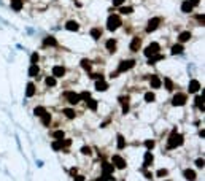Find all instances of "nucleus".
Returning a JSON list of instances; mask_svg holds the SVG:
<instances>
[{"mask_svg":"<svg viewBox=\"0 0 205 181\" xmlns=\"http://www.w3.org/2000/svg\"><path fill=\"white\" fill-rule=\"evenodd\" d=\"M194 103H196V106H197L199 110L203 111V95H197L196 100H194Z\"/></svg>","mask_w":205,"mask_h":181,"instance_id":"obj_24","label":"nucleus"},{"mask_svg":"<svg viewBox=\"0 0 205 181\" xmlns=\"http://www.w3.org/2000/svg\"><path fill=\"white\" fill-rule=\"evenodd\" d=\"M80 99H83V100H89V99H91V92H87V91H84V92H81Z\"/></svg>","mask_w":205,"mask_h":181,"instance_id":"obj_39","label":"nucleus"},{"mask_svg":"<svg viewBox=\"0 0 205 181\" xmlns=\"http://www.w3.org/2000/svg\"><path fill=\"white\" fill-rule=\"evenodd\" d=\"M183 175H185V178L188 181H196V172H194L192 168H186V170L183 172Z\"/></svg>","mask_w":205,"mask_h":181,"instance_id":"obj_13","label":"nucleus"},{"mask_svg":"<svg viewBox=\"0 0 205 181\" xmlns=\"http://www.w3.org/2000/svg\"><path fill=\"white\" fill-rule=\"evenodd\" d=\"M30 62H32V64H37V62H38V54H37V53H34V54H32V57H30Z\"/></svg>","mask_w":205,"mask_h":181,"instance_id":"obj_44","label":"nucleus"},{"mask_svg":"<svg viewBox=\"0 0 205 181\" xmlns=\"http://www.w3.org/2000/svg\"><path fill=\"white\" fill-rule=\"evenodd\" d=\"M189 3L192 5V7H197V5L200 3V0H189Z\"/></svg>","mask_w":205,"mask_h":181,"instance_id":"obj_46","label":"nucleus"},{"mask_svg":"<svg viewBox=\"0 0 205 181\" xmlns=\"http://www.w3.org/2000/svg\"><path fill=\"white\" fill-rule=\"evenodd\" d=\"M45 83H46V86H49V87H54V86H56V78H54V76H48Z\"/></svg>","mask_w":205,"mask_h":181,"instance_id":"obj_33","label":"nucleus"},{"mask_svg":"<svg viewBox=\"0 0 205 181\" xmlns=\"http://www.w3.org/2000/svg\"><path fill=\"white\" fill-rule=\"evenodd\" d=\"M189 40H191V32H188V30L181 32L180 35H178V41L180 43H186V41H189Z\"/></svg>","mask_w":205,"mask_h":181,"instance_id":"obj_15","label":"nucleus"},{"mask_svg":"<svg viewBox=\"0 0 205 181\" xmlns=\"http://www.w3.org/2000/svg\"><path fill=\"white\" fill-rule=\"evenodd\" d=\"M53 138H57V140H62L64 138V130H54L53 133Z\"/></svg>","mask_w":205,"mask_h":181,"instance_id":"obj_34","label":"nucleus"},{"mask_svg":"<svg viewBox=\"0 0 205 181\" xmlns=\"http://www.w3.org/2000/svg\"><path fill=\"white\" fill-rule=\"evenodd\" d=\"M43 44H45V46H57V41L54 37H46L45 40H43Z\"/></svg>","mask_w":205,"mask_h":181,"instance_id":"obj_20","label":"nucleus"},{"mask_svg":"<svg viewBox=\"0 0 205 181\" xmlns=\"http://www.w3.org/2000/svg\"><path fill=\"white\" fill-rule=\"evenodd\" d=\"M41 118H43V124H45V126H48V124L51 122V115H48V113H45Z\"/></svg>","mask_w":205,"mask_h":181,"instance_id":"obj_37","label":"nucleus"},{"mask_svg":"<svg viewBox=\"0 0 205 181\" xmlns=\"http://www.w3.org/2000/svg\"><path fill=\"white\" fill-rule=\"evenodd\" d=\"M119 11H121L123 14H129V13H132V8H130V7H123Z\"/></svg>","mask_w":205,"mask_h":181,"instance_id":"obj_41","label":"nucleus"},{"mask_svg":"<svg viewBox=\"0 0 205 181\" xmlns=\"http://www.w3.org/2000/svg\"><path fill=\"white\" fill-rule=\"evenodd\" d=\"M145 176H146L148 179H151V178H153V173H149V172H145Z\"/></svg>","mask_w":205,"mask_h":181,"instance_id":"obj_50","label":"nucleus"},{"mask_svg":"<svg viewBox=\"0 0 205 181\" xmlns=\"http://www.w3.org/2000/svg\"><path fill=\"white\" fill-rule=\"evenodd\" d=\"M35 84L34 83H29V84H27V87H26V95H27V97H32V95H34L35 94Z\"/></svg>","mask_w":205,"mask_h":181,"instance_id":"obj_19","label":"nucleus"},{"mask_svg":"<svg viewBox=\"0 0 205 181\" xmlns=\"http://www.w3.org/2000/svg\"><path fill=\"white\" fill-rule=\"evenodd\" d=\"M81 152H83L84 156H91V154H92V151H91L89 146H83V148H81Z\"/></svg>","mask_w":205,"mask_h":181,"instance_id":"obj_38","label":"nucleus"},{"mask_svg":"<svg viewBox=\"0 0 205 181\" xmlns=\"http://www.w3.org/2000/svg\"><path fill=\"white\" fill-rule=\"evenodd\" d=\"M181 11L183 13H191L192 11V5L189 3V0H186V2L181 3Z\"/></svg>","mask_w":205,"mask_h":181,"instance_id":"obj_21","label":"nucleus"},{"mask_svg":"<svg viewBox=\"0 0 205 181\" xmlns=\"http://www.w3.org/2000/svg\"><path fill=\"white\" fill-rule=\"evenodd\" d=\"M11 8L14 11H19L23 8V0H11Z\"/></svg>","mask_w":205,"mask_h":181,"instance_id":"obj_27","label":"nucleus"},{"mask_svg":"<svg viewBox=\"0 0 205 181\" xmlns=\"http://www.w3.org/2000/svg\"><path fill=\"white\" fill-rule=\"evenodd\" d=\"M134 65H135V60H132V59H129V60H123V62L119 64V67H118V72H116V73L127 72V70H130Z\"/></svg>","mask_w":205,"mask_h":181,"instance_id":"obj_5","label":"nucleus"},{"mask_svg":"<svg viewBox=\"0 0 205 181\" xmlns=\"http://www.w3.org/2000/svg\"><path fill=\"white\" fill-rule=\"evenodd\" d=\"M118 148L119 149H123V148H126V140H124V137L123 135H118Z\"/></svg>","mask_w":205,"mask_h":181,"instance_id":"obj_31","label":"nucleus"},{"mask_svg":"<svg viewBox=\"0 0 205 181\" xmlns=\"http://www.w3.org/2000/svg\"><path fill=\"white\" fill-rule=\"evenodd\" d=\"M38 72H40V69L37 67V64H32L30 69H29V76H37Z\"/></svg>","mask_w":205,"mask_h":181,"instance_id":"obj_28","label":"nucleus"},{"mask_svg":"<svg viewBox=\"0 0 205 181\" xmlns=\"http://www.w3.org/2000/svg\"><path fill=\"white\" fill-rule=\"evenodd\" d=\"M112 172H113V165H110V164L105 162L103 164V175H105V178H107V179H113L112 176H110V173H112Z\"/></svg>","mask_w":205,"mask_h":181,"instance_id":"obj_16","label":"nucleus"},{"mask_svg":"<svg viewBox=\"0 0 205 181\" xmlns=\"http://www.w3.org/2000/svg\"><path fill=\"white\" fill-rule=\"evenodd\" d=\"M164 84H165V89H167V91H170V92L173 91V83H172L170 78H165V80H164Z\"/></svg>","mask_w":205,"mask_h":181,"instance_id":"obj_32","label":"nucleus"},{"mask_svg":"<svg viewBox=\"0 0 205 181\" xmlns=\"http://www.w3.org/2000/svg\"><path fill=\"white\" fill-rule=\"evenodd\" d=\"M140 46H142V40L138 37H135L134 40L130 41V51H134V53H137L138 49H140Z\"/></svg>","mask_w":205,"mask_h":181,"instance_id":"obj_11","label":"nucleus"},{"mask_svg":"<svg viewBox=\"0 0 205 181\" xmlns=\"http://www.w3.org/2000/svg\"><path fill=\"white\" fill-rule=\"evenodd\" d=\"M96 89L97 91H107L108 89V83L103 80V78H99L97 83H96Z\"/></svg>","mask_w":205,"mask_h":181,"instance_id":"obj_12","label":"nucleus"},{"mask_svg":"<svg viewBox=\"0 0 205 181\" xmlns=\"http://www.w3.org/2000/svg\"><path fill=\"white\" fill-rule=\"evenodd\" d=\"M75 181H84V176H81V175H76V176H75Z\"/></svg>","mask_w":205,"mask_h":181,"instance_id":"obj_48","label":"nucleus"},{"mask_svg":"<svg viewBox=\"0 0 205 181\" xmlns=\"http://www.w3.org/2000/svg\"><path fill=\"white\" fill-rule=\"evenodd\" d=\"M181 145H183V135L181 133H176V130H173V132H172V135H170V138H169L167 148L169 149H173V148L181 146Z\"/></svg>","mask_w":205,"mask_h":181,"instance_id":"obj_1","label":"nucleus"},{"mask_svg":"<svg viewBox=\"0 0 205 181\" xmlns=\"http://www.w3.org/2000/svg\"><path fill=\"white\" fill-rule=\"evenodd\" d=\"M112 164L116 167V168H119V170H123V168H126V161L121 157L119 154H115L112 157Z\"/></svg>","mask_w":205,"mask_h":181,"instance_id":"obj_6","label":"nucleus"},{"mask_svg":"<svg viewBox=\"0 0 205 181\" xmlns=\"http://www.w3.org/2000/svg\"><path fill=\"white\" fill-rule=\"evenodd\" d=\"M200 91V83H199L197 80H191V83H189V92L191 94H196V92H199Z\"/></svg>","mask_w":205,"mask_h":181,"instance_id":"obj_10","label":"nucleus"},{"mask_svg":"<svg viewBox=\"0 0 205 181\" xmlns=\"http://www.w3.org/2000/svg\"><path fill=\"white\" fill-rule=\"evenodd\" d=\"M65 97H67V100H69V103H70V105H76V103H78V102L81 100V99H80V95H78V94H75V92H72V91L65 92Z\"/></svg>","mask_w":205,"mask_h":181,"instance_id":"obj_8","label":"nucleus"},{"mask_svg":"<svg viewBox=\"0 0 205 181\" xmlns=\"http://www.w3.org/2000/svg\"><path fill=\"white\" fill-rule=\"evenodd\" d=\"M62 148H64V141H62V140L53 141V149H54V151H59V149H62Z\"/></svg>","mask_w":205,"mask_h":181,"instance_id":"obj_29","label":"nucleus"},{"mask_svg":"<svg viewBox=\"0 0 205 181\" xmlns=\"http://www.w3.org/2000/svg\"><path fill=\"white\" fill-rule=\"evenodd\" d=\"M149 84H151L153 89H159L162 83H161V80H159L158 76H151V78H149Z\"/></svg>","mask_w":205,"mask_h":181,"instance_id":"obj_18","label":"nucleus"},{"mask_svg":"<svg viewBox=\"0 0 205 181\" xmlns=\"http://www.w3.org/2000/svg\"><path fill=\"white\" fill-rule=\"evenodd\" d=\"M86 103H87V106H89L91 110H97V102L96 100L89 99V100H86Z\"/></svg>","mask_w":205,"mask_h":181,"instance_id":"obj_36","label":"nucleus"},{"mask_svg":"<svg viewBox=\"0 0 205 181\" xmlns=\"http://www.w3.org/2000/svg\"><path fill=\"white\" fill-rule=\"evenodd\" d=\"M153 164V154L151 152H145V157H143V167H149Z\"/></svg>","mask_w":205,"mask_h":181,"instance_id":"obj_17","label":"nucleus"},{"mask_svg":"<svg viewBox=\"0 0 205 181\" xmlns=\"http://www.w3.org/2000/svg\"><path fill=\"white\" fill-rule=\"evenodd\" d=\"M119 26H121V18H119V16L118 14H112V16H110L108 21H107V29L113 32V30L118 29Z\"/></svg>","mask_w":205,"mask_h":181,"instance_id":"obj_2","label":"nucleus"},{"mask_svg":"<svg viewBox=\"0 0 205 181\" xmlns=\"http://www.w3.org/2000/svg\"><path fill=\"white\" fill-rule=\"evenodd\" d=\"M145 146H146L148 149H153V148H154V141H153V140H146V141H145Z\"/></svg>","mask_w":205,"mask_h":181,"instance_id":"obj_42","label":"nucleus"},{"mask_svg":"<svg viewBox=\"0 0 205 181\" xmlns=\"http://www.w3.org/2000/svg\"><path fill=\"white\" fill-rule=\"evenodd\" d=\"M196 165H197V168H203V159L202 157H199V159L196 161Z\"/></svg>","mask_w":205,"mask_h":181,"instance_id":"obj_43","label":"nucleus"},{"mask_svg":"<svg viewBox=\"0 0 205 181\" xmlns=\"http://www.w3.org/2000/svg\"><path fill=\"white\" fill-rule=\"evenodd\" d=\"M107 49L110 51V53H115V51H116V40L110 38V40L107 41Z\"/></svg>","mask_w":205,"mask_h":181,"instance_id":"obj_25","label":"nucleus"},{"mask_svg":"<svg viewBox=\"0 0 205 181\" xmlns=\"http://www.w3.org/2000/svg\"><path fill=\"white\" fill-rule=\"evenodd\" d=\"M145 100L146 102H154V94L153 92H146L145 94Z\"/></svg>","mask_w":205,"mask_h":181,"instance_id":"obj_40","label":"nucleus"},{"mask_svg":"<svg viewBox=\"0 0 205 181\" xmlns=\"http://www.w3.org/2000/svg\"><path fill=\"white\" fill-rule=\"evenodd\" d=\"M167 175V170H159L158 172V176H165Z\"/></svg>","mask_w":205,"mask_h":181,"instance_id":"obj_47","label":"nucleus"},{"mask_svg":"<svg viewBox=\"0 0 205 181\" xmlns=\"http://www.w3.org/2000/svg\"><path fill=\"white\" fill-rule=\"evenodd\" d=\"M64 115L69 118V119H75L76 118V113H75V110H72V108H64Z\"/></svg>","mask_w":205,"mask_h":181,"instance_id":"obj_22","label":"nucleus"},{"mask_svg":"<svg viewBox=\"0 0 205 181\" xmlns=\"http://www.w3.org/2000/svg\"><path fill=\"white\" fill-rule=\"evenodd\" d=\"M127 111H129V106L124 103V106H123V113H127Z\"/></svg>","mask_w":205,"mask_h":181,"instance_id":"obj_51","label":"nucleus"},{"mask_svg":"<svg viewBox=\"0 0 205 181\" xmlns=\"http://www.w3.org/2000/svg\"><path fill=\"white\" fill-rule=\"evenodd\" d=\"M91 37L94 38V40H99V38L102 37V30L99 29V27H94V29L91 30Z\"/></svg>","mask_w":205,"mask_h":181,"instance_id":"obj_23","label":"nucleus"},{"mask_svg":"<svg viewBox=\"0 0 205 181\" xmlns=\"http://www.w3.org/2000/svg\"><path fill=\"white\" fill-rule=\"evenodd\" d=\"M91 60H87V59H83L81 60V67H83V69H84V70H87V72H91Z\"/></svg>","mask_w":205,"mask_h":181,"instance_id":"obj_30","label":"nucleus"},{"mask_svg":"<svg viewBox=\"0 0 205 181\" xmlns=\"http://www.w3.org/2000/svg\"><path fill=\"white\" fill-rule=\"evenodd\" d=\"M161 26V18H151L148 21V26H146V32H154Z\"/></svg>","mask_w":205,"mask_h":181,"instance_id":"obj_7","label":"nucleus"},{"mask_svg":"<svg viewBox=\"0 0 205 181\" xmlns=\"http://www.w3.org/2000/svg\"><path fill=\"white\" fill-rule=\"evenodd\" d=\"M65 29L70 30V32H76L80 29V26H78V22L76 21H67V24H65Z\"/></svg>","mask_w":205,"mask_h":181,"instance_id":"obj_14","label":"nucleus"},{"mask_svg":"<svg viewBox=\"0 0 205 181\" xmlns=\"http://www.w3.org/2000/svg\"><path fill=\"white\" fill-rule=\"evenodd\" d=\"M159 49H161L159 43H151V44H149V46L145 49V56H146V57H153V56L159 54Z\"/></svg>","mask_w":205,"mask_h":181,"instance_id":"obj_4","label":"nucleus"},{"mask_svg":"<svg viewBox=\"0 0 205 181\" xmlns=\"http://www.w3.org/2000/svg\"><path fill=\"white\" fill-rule=\"evenodd\" d=\"M34 113H35L37 116H40V118H41V116H43V115H45V113H46V110L43 108V106H37V108L34 110Z\"/></svg>","mask_w":205,"mask_h":181,"instance_id":"obj_35","label":"nucleus"},{"mask_svg":"<svg viewBox=\"0 0 205 181\" xmlns=\"http://www.w3.org/2000/svg\"><path fill=\"white\" fill-rule=\"evenodd\" d=\"M197 21H199V22H202V24H203V14H197Z\"/></svg>","mask_w":205,"mask_h":181,"instance_id":"obj_49","label":"nucleus"},{"mask_svg":"<svg viewBox=\"0 0 205 181\" xmlns=\"http://www.w3.org/2000/svg\"><path fill=\"white\" fill-rule=\"evenodd\" d=\"M183 53V44L181 43H178V44H173L172 46V54L173 56H176V54H181Z\"/></svg>","mask_w":205,"mask_h":181,"instance_id":"obj_26","label":"nucleus"},{"mask_svg":"<svg viewBox=\"0 0 205 181\" xmlns=\"http://www.w3.org/2000/svg\"><path fill=\"white\" fill-rule=\"evenodd\" d=\"M186 94H181V92H176L173 95V99H172V105H175V106H183L186 103Z\"/></svg>","mask_w":205,"mask_h":181,"instance_id":"obj_3","label":"nucleus"},{"mask_svg":"<svg viewBox=\"0 0 205 181\" xmlns=\"http://www.w3.org/2000/svg\"><path fill=\"white\" fill-rule=\"evenodd\" d=\"M65 75V69L62 65H56V67H53V76L54 78H60V76H64Z\"/></svg>","mask_w":205,"mask_h":181,"instance_id":"obj_9","label":"nucleus"},{"mask_svg":"<svg viewBox=\"0 0 205 181\" xmlns=\"http://www.w3.org/2000/svg\"><path fill=\"white\" fill-rule=\"evenodd\" d=\"M126 0H113V7H121Z\"/></svg>","mask_w":205,"mask_h":181,"instance_id":"obj_45","label":"nucleus"}]
</instances>
